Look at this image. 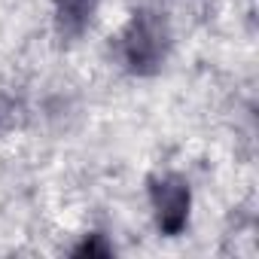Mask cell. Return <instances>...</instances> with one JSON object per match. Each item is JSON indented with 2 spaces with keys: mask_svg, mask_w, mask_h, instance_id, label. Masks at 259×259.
I'll use <instances>...</instances> for the list:
<instances>
[{
  "mask_svg": "<svg viewBox=\"0 0 259 259\" xmlns=\"http://www.w3.org/2000/svg\"><path fill=\"white\" fill-rule=\"evenodd\" d=\"M171 49V31L168 22L159 13L141 10L132 16V22L125 25L119 34V58L125 70H132L138 76H153L165 67Z\"/></svg>",
  "mask_w": 259,
  "mask_h": 259,
  "instance_id": "obj_1",
  "label": "cell"
},
{
  "mask_svg": "<svg viewBox=\"0 0 259 259\" xmlns=\"http://www.w3.org/2000/svg\"><path fill=\"white\" fill-rule=\"evenodd\" d=\"M150 204H153L159 232L168 235V238H177L186 229L189 210H192L189 183L180 174H156V177H150Z\"/></svg>",
  "mask_w": 259,
  "mask_h": 259,
  "instance_id": "obj_2",
  "label": "cell"
},
{
  "mask_svg": "<svg viewBox=\"0 0 259 259\" xmlns=\"http://www.w3.org/2000/svg\"><path fill=\"white\" fill-rule=\"evenodd\" d=\"M52 7H55L58 34L67 40H76L92 25V19L98 13V0H52Z\"/></svg>",
  "mask_w": 259,
  "mask_h": 259,
  "instance_id": "obj_3",
  "label": "cell"
},
{
  "mask_svg": "<svg viewBox=\"0 0 259 259\" xmlns=\"http://www.w3.org/2000/svg\"><path fill=\"white\" fill-rule=\"evenodd\" d=\"M73 256H101V259H107V256H113V247L104 241V235H85V241L73 250Z\"/></svg>",
  "mask_w": 259,
  "mask_h": 259,
  "instance_id": "obj_4",
  "label": "cell"
}]
</instances>
